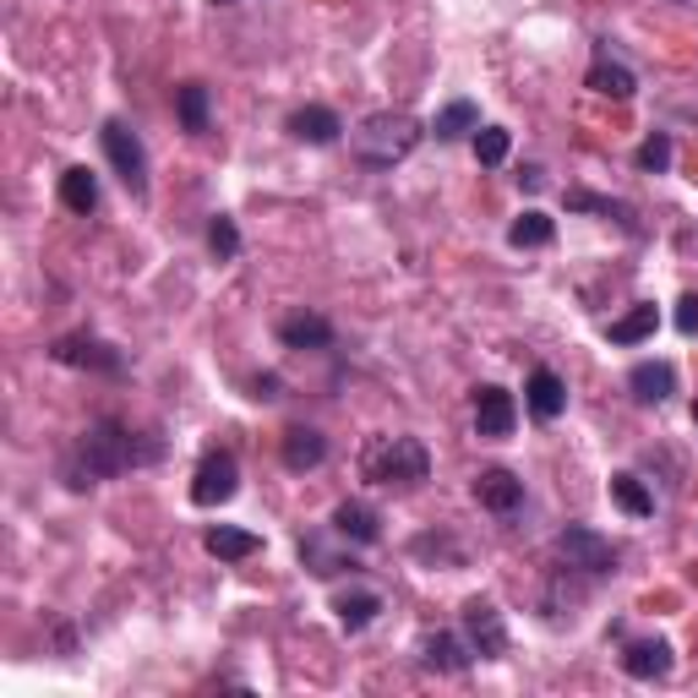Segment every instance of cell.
Returning <instances> with one entry per match:
<instances>
[{
	"label": "cell",
	"instance_id": "obj_4",
	"mask_svg": "<svg viewBox=\"0 0 698 698\" xmlns=\"http://www.w3.org/2000/svg\"><path fill=\"white\" fill-rule=\"evenodd\" d=\"M99 142H104V159L121 175V186L132 197H148V148H142V137L126 121H104L99 126Z\"/></svg>",
	"mask_w": 698,
	"mask_h": 698
},
{
	"label": "cell",
	"instance_id": "obj_28",
	"mask_svg": "<svg viewBox=\"0 0 698 698\" xmlns=\"http://www.w3.org/2000/svg\"><path fill=\"white\" fill-rule=\"evenodd\" d=\"M611 502H616L627 519H649V513H655L649 486H644L638 475H627V470H622V475H611Z\"/></svg>",
	"mask_w": 698,
	"mask_h": 698
},
{
	"label": "cell",
	"instance_id": "obj_11",
	"mask_svg": "<svg viewBox=\"0 0 698 698\" xmlns=\"http://www.w3.org/2000/svg\"><path fill=\"white\" fill-rule=\"evenodd\" d=\"M671 665H676V655H671L665 638H633L622 649V671L633 682H660V676H671Z\"/></svg>",
	"mask_w": 698,
	"mask_h": 698
},
{
	"label": "cell",
	"instance_id": "obj_34",
	"mask_svg": "<svg viewBox=\"0 0 698 698\" xmlns=\"http://www.w3.org/2000/svg\"><path fill=\"white\" fill-rule=\"evenodd\" d=\"M251 399H278V377H273V372L251 377Z\"/></svg>",
	"mask_w": 698,
	"mask_h": 698
},
{
	"label": "cell",
	"instance_id": "obj_26",
	"mask_svg": "<svg viewBox=\"0 0 698 698\" xmlns=\"http://www.w3.org/2000/svg\"><path fill=\"white\" fill-rule=\"evenodd\" d=\"M562 202H568V213H606V219H616L622 229H638V224H633V208H627V202H616V197H600V191L573 186Z\"/></svg>",
	"mask_w": 698,
	"mask_h": 698
},
{
	"label": "cell",
	"instance_id": "obj_24",
	"mask_svg": "<svg viewBox=\"0 0 698 698\" xmlns=\"http://www.w3.org/2000/svg\"><path fill=\"white\" fill-rule=\"evenodd\" d=\"M175 115H180L186 137H202L208 132V83H180L175 88Z\"/></svg>",
	"mask_w": 698,
	"mask_h": 698
},
{
	"label": "cell",
	"instance_id": "obj_5",
	"mask_svg": "<svg viewBox=\"0 0 698 698\" xmlns=\"http://www.w3.org/2000/svg\"><path fill=\"white\" fill-rule=\"evenodd\" d=\"M557 557H562L573 573H584V578H606V573L616 568L611 540H606V535H595L589 524H568V529L557 535Z\"/></svg>",
	"mask_w": 698,
	"mask_h": 698
},
{
	"label": "cell",
	"instance_id": "obj_22",
	"mask_svg": "<svg viewBox=\"0 0 698 698\" xmlns=\"http://www.w3.org/2000/svg\"><path fill=\"white\" fill-rule=\"evenodd\" d=\"M557 240V224H551V213H540V208H524L513 224H508V246H519V251H535V246H551Z\"/></svg>",
	"mask_w": 698,
	"mask_h": 698
},
{
	"label": "cell",
	"instance_id": "obj_14",
	"mask_svg": "<svg viewBox=\"0 0 698 698\" xmlns=\"http://www.w3.org/2000/svg\"><path fill=\"white\" fill-rule=\"evenodd\" d=\"M524 404H529L535 421H557V415L568 410V383H562L551 366H535L529 383H524Z\"/></svg>",
	"mask_w": 698,
	"mask_h": 698
},
{
	"label": "cell",
	"instance_id": "obj_10",
	"mask_svg": "<svg viewBox=\"0 0 698 698\" xmlns=\"http://www.w3.org/2000/svg\"><path fill=\"white\" fill-rule=\"evenodd\" d=\"M475 502L486 513H497V519H513L524 508V481L513 470H481L475 475Z\"/></svg>",
	"mask_w": 698,
	"mask_h": 698
},
{
	"label": "cell",
	"instance_id": "obj_33",
	"mask_svg": "<svg viewBox=\"0 0 698 698\" xmlns=\"http://www.w3.org/2000/svg\"><path fill=\"white\" fill-rule=\"evenodd\" d=\"M676 333H682V338L698 333V295H682V300H676Z\"/></svg>",
	"mask_w": 698,
	"mask_h": 698
},
{
	"label": "cell",
	"instance_id": "obj_21",
	"mask_svg": "<svg viewBox=\"0 0 698 698\" xmlns=\"http://www.w3.org/2000/svg\"><path fill=\"white\" fill-rule=\"evenodd\" d=\"M61 202H66L72 213L88 219V213L99 208V175H94L88 164H72V170L61 175Z\"/></svg>",
	"mask_w": 698,
	"mask_h": 698
},
{
	"label": "cell",
	"instance_id": "obj_20",
	"mask_svg": "<svg viewBox=\"0 0 698 698\" xmlns=\"http://www.w3.org/2000/svg\"><path fill=\"white\" fill-rule=\"evenodd\" d=\"M202 546H208V557H219V562H246V557L262 551V535H251V529H240V524H213V529L202 535Z\"/></svg>",
	"mask_w": 698,
	"mask_h": 698
},
{
	"label": "cell",
	"instance_id": "obj_29",
	"mask_svg": "<svg viewBox=\"0 0 698 698\" xmlns=\"http://www.w3.org/2000/svg\"><path fill=\"white\" fill-rule=\"evenodd\" d=\"M300 562H306L316 578H333V573H356V568H361L356 557H333V551H327L316 535H306V540H300Z\"/></svg>",
	"mask_w": 698,
	"mask_h": 698
},
{
	"label": "cell",
	"instance_id": "obj_7",
	"mask_svg": "<svg viewBox=\"0 0 698 698\" xmlns=\"http://www.w3.org/2000/svg\"><path fill=\"white\" fill-rule=\"evenodd\" d=\"M459 622H464V638H470V649H475L481 660H502V655H508V622H502V611H497L486 595L464 600Z\"/></svg>",
	"mask_w": 698,
	"mask_h": 698
},
{
	"label": "cell",
	"instance_id": "obj_2",
	"mask_svg": "<svg viewBox=\"0 0 698 698\" xmlns=\"http://www.w3.org/2000/svg\"><path fill=\"white\" fill-rule=\"evenodd\" d=\"M426 137V126L410 110H377L356 126V159L366 170H394L415 153V142Z\"/></svg>",
	"mask_w": 698,
	"mask_h": 698
},
{
	"label": "cell",
	"instance_id": "obj_32",
	"mask_svg": "<svg viewBox=\"0 0 698 698\" xmlns=\"http://www.w3.org/2000/svg\"><path fill=\"white\" fill-rule=\"evenodd\" d=\"M508 148H513V137H508L502 126H481V132H475V159H481L486 170H491V164H502V159H508Z\"/></svg>",
	"mask_w": 698,
	"mask_h": 698
},
{
	"label": "cell",
	"instance_id": "obj_35",
	"mask_svg": "<svg viewBox=\"0 0 698 698\" xmlns=\"http://www.w3.org/2000/svg\"><path fill=\"white\" fill-rule=\"evenodd\" d=\"M519 186H524V191H540V186H546V170H540V164H524V170H519Z\"/></svg>",
	"mask_w": 698,
	"mask_h": 698
},
{
	"label": "cell",
	"instance_id": "obj_6",
	"mask_svg": "<svg viewBox=\"0 0 698 698\" xmlns=\"http://www.w3.org/2000/svg\"><path fill=\"white\" fill-rule=\"evenodd\" d=\"M235 491H240V464H235V453H229V448L202 453V464H197V475H191V502H197V508H224Z\"/></svg>",
	"mask_w": 698,
	"mask_h": 698
},
{
	"label": "cell",
	"instance_id": "obj_19",
	"mask_svg": "<svg viewBox=\"0 0 698 698\" xmlns=\"http://www.w3.org/2000/svg\"><path fill=\"white\" fill-rule=\"evenodd\" d=\"M278 344L284 349H327L333 344V322L316 316V311H295L278 322Z\"/></svg>",
	"mask_w": 698,
	"mask_h": 698
},
{
	"label": "cell",
	"instance_id": "obj_9",
	"mask_svg": "<svg viewBox=\"0 0 698 698\" xmlns=\"http://www.w3.org/2000/svg\"><path fill=\"white\" fill-rule=\"evenodd\" d=\"M513 421H519V404L508 388H497V383L475 388V437L502 443V437H513Z\"/></svg>",
	"mask_w": 698,
	"mask_h": 698
},
{
	"label": "cell",
	"instance_id": "obj_31",
	"mask_svg": "<svg viewBox=\"0 0 698 698\" xmlns=\"http://www.w3.org/2000/svg\"><path fill=\"white\" fill-rule=\"evenodd\" d=\"M633 159H638V170H644V175H665V170H671V137H665V132L644 137Z\"/></svg>",
	"mask_w": 698,
	"mask_h": 698
},
{
	"label": "cell",
	"instance_id": "obj_30",
	"mask_svg": "<svg viewBox=\"0 0 698 698\" xmlns=\"http://www.w3.org/2000/svg\"><path fill=\"white\" fill-rule=\"evenodd\" d=\"M208 251H213L219 262H235V257H240V229H235L229 213H213V219H208Z\"/></svg>",
	"mask_w": 698,
	"mask_h": 698
},
{
	"label": "cell",
	"instance_id": "obj_12",
	"mask_svg": "<svg viewBox=\"0 0 698 698\" xmlns=\"http://www.w3.org/2000/svg\"><path fill=\"white\" fill-rule=\"evenodd\" d=\"M584 83H589V94H600V99H616V104L638 94V77H633L622 61H611V50H606V45L595 50V61H589V77H584Z\"/></svg>",
	"mask_w": 698,
	"mask_h": 698
},
{
	"label": "cell",
	"instance_id": "obj_1",
	"mask_svg": "<svg viewBox=\"0 0 698 698\" xmlns=\"http://www.w3.org/2000/svg\"><path fill=\"white\" fill-rule=\"evenodd\" d=\"M159 459H164V443H159V437H142V432H132L126 421L104 415V421H94V426L72 443V453L61 459V475H66L72 491H88V486H99V481H115V475L142 470V464H159Z\"/></svg>",
	"mask_w": 698,
	"mask_h": 698
},
{
	"label": "cell",
	"instance_id": "obj_8",
	"mask_svg": "<svg viewBox=\"0 0 698 698\" xmlns=\"http://www.w3.org/2000/svg\"><path fill=\"white\" fill-rule=\"evenodd\" d=\"M50 356H55L61 366H77V372H104V377H121V372H126L121 349H110V344L94 338V333H66V338H55Z\"/></svg>",
	"mask_w": 698,
	"mask_h": 698
},
{
	"label": "cell",
	"instance_id": "obj_17",
	"mask_svg": "<svg viewBox=\"0 0 698 698\" xmlns=\"http://www.w3.org/2000/svg\"><path fill=\"white\" fill-rule=\"evenodd\" d=\"M627 388H633L638 404H665V399L676 394V366H671V361H638V366L627 372Z\"/></svg>",
	"mask_w": 698,
	"mask_h": 698
},
{
	"label": "cell",
	"instance_id": "obj_18",
	"mask_svg": "<svg viewBox=\"0 0 698 698\" xmlns=\"http://www.w3.org/2000/svg\"><path fill=\"white\" fill-rule=\"evenodd\" d=\"M278 453H284V470L306 475V470H316V464L327 459V437H322L316 426H289L284 443H278Z\"/></svg>",
	"mask_w": 698,
	"mask_h": 698
},
{
	"label": "cell",
	"instance_id": "obj_13",
	"mask_svg": "<svg viewBox=\"0 0 698 698\" xmlns=\"http://www.w3.org/2000/svg\"><path fill=\"white\" fill-rule=\"evenodd\" d=\"M295 142H311V148H333L338 137H344V121L327 110V104H306V110H295L289 115V126H284Z\"/></svg>",
	"mask_w": 698,
	"mask_h": 698
},
{
	"label": "cell",
	"instance_id": "obj_37",
	"mask_svg": "<svg viewBox=\"0 0 698 698\" xmlns=\"http://www.w3.org/2000/svg\"><path fill=\"white\" fill-rule=\"evenodd\" d=\"M693 426H698V404H693Z\"/></svg>",
	"mask_w": 698,
	"mask_h": 698
},
{
	"label": "cell",
	"instance_id": "obj_27",
	"mask_svg": "<svg viewBox=\"0 0 698 698\" xmlns=\"http://www.w3.org/2000/svg\"><path fill=\"white\" fill-rule=\"evenodd\" d=\"M464 132H481V110H475L470 99H453L448 110H437V121H432V137H437V142H453V137H464Z\"/></svg>",
	"mask_w": 698,
	"mask_h": 698
},
{
	"label": "cell",
	"instance_id": "obj_36",
	"mask_svg": "<svg viewBox=\"0 0 698 698\" xmlns=\"http://www.w3.org/2000/svg\"><path fill=\"white\" fill-rule=\"evenodd\" d=\"M213 7H235V0H213Z\"/></svg>",
	"mask_w": 698,
	"mask_h": 698
},
{
	"label": "cell",
	"instance_id": "obj_23",
	"mask_svg": "<svg viewBox=\"0 0 698 698\" xmlns=\"http://www.w3.org/2000/svg\"><path fill=\"white\" fill-rule=\"evenodd\" d=\"M333 611H338V622H344L349 633H361V627H372V622H377L383 595H377V589H349V595H338V600H333Z\"/></svg>",
	"mask_w": 698,
	"mask_h": 698
},
{
	"label": "cell",
	"instance_id": "obj_3",
	"mask_svg": "<svg viewBox=\"0 0 698 698\" xmlns=\"http://www.w3.org/2000/svg\"><path fill=\"white\" fill-rule=\"evenodd\" d=\"M361 475L372 486H421L432 475V453L421 437H372L361 453Z\"/></svg>",
	"mask_w": 698,
	"mask_h": 698
},
{
	"label": "cell",
	"instance_id": "obj_25",
	"mask_svg": "<svg viewBox=\"0 0 698 698\" xmlns=\"http://www.w3.org/2000/svg\"><path fill=\"white\" fill-rule=\"evenodd\" d=\"M655 327H660V311H655V300H638L627 316H616V322L606 327V338H611V344H644Z\"/></svg>",
	"mask_w": 698,
	"mask_h": 698
},
{
	"label": "cell",
	"instance_id": "obj_15",
	"mask_svg": "<svg viewBox=\"0 0 698 698\" xmlns=\"http://www.w3.org/2000/svg\"><path fill=\"white\" fill-rule=\"evenodd\" d=\"M470 660H475V649H470V638H459V633H426V638H421V665H432V671L459 676V671H470Z\"/></svg>",
	"mask_w": 698,
	"mask_h": 698
},
{
	"label": "cell",
	"instance_id": "obj_16",
	"mask_svg": "<svg viewBox=\"0 0 698 698\" xmlns=\"http://www.w3.org/2000/svg\"><path fill=\"white\" fill-rule=\"evenodd\" d=\"M333 535L338 540H356V546H377L383 540V519L366 502H338L333 508Z\"/></svg>",
	"mask_w": 698,
	"mask_h": 698
}]
</instances>
